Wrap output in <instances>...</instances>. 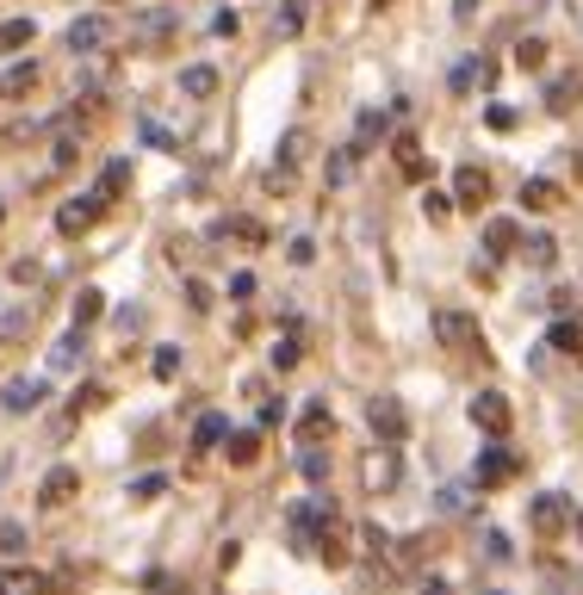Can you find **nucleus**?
Segmentation results:
<instances>
[{
  "mask_svg": "<svg viewBox=\"0 0 583 595\" xmlns=\"http://www.w3.org/2000/svg\"><path fill=\"white\" fill-rule=\"evenodd\" d=\"M367 423H372V435H379L385 447H397L409 435V416H404V404H397L391 391H379V397L367 404Z\"/></svg>",
  "mask_w": 583,
  "mask_h": 595,
  "instance_id": "1",
  "label": "nucleus"
},
{
  "mask_svg": "<svg viewBox=\"0 0 583 595\" xmlns=\"http://www.w3.org/2000/svg\"><path fill=\"white\" fill-rule=\"evenodd\" d=\"M472 423L485 428V435H497V441H503L509 423H515V409H509L503 391H478V397H472Z\"/></svg>",
  "mask_w": 583,
  "mask_h": 595,
  "instance_id": "2",
  "label": "nucleus"
},
{
  "mask_svg": "<svg viewBox=\"0 0 583 595\" xmlns=\"http://www.w3.org/2000/svg\"><path fill=\"white\" fill-rule=\"evenodd\" d=\"M330 497H317V502H298V509H291V539H298V546H317V539H323V527H330Z\"/></svg>",
  "mask_w": 583,
  "mask_h": 595,
  "instance_id": "3",
  "label": "nucleus"
},
{
  "mask_svg": "<svg viewBox=\"0 0 583 595\" xmlns=\"http://www.w3.org/2000/svg\"><path fill=\"white\" fill-rule=\"evenodd\" d=\"M435 335H441L448 347H485L478 317H466V310H435Z\"/></svg>",
  "mask_w": 583,
  "mask_h": 595,
  "instance_id": "4",
  "label": "nucleus"
},
{
  "mask_svg": "<svg viewBox=\"0 0 583 595\" xmlns=\"http://www.w3.org/2000/svg\"><path fill=\"white\" fill-rule=\"evenodd\" d=\"M527 521H534V534H559L564 521H578V509H571V497H559V490H546V497H534Z\"/></svg>",
  "mask_w": 583,
  "mask_h": 595,
  "instance_id": "5",
  "label": "nucleus"
},
{
  "mask_svg": "<svg viewBox=\"0 0 583 595\" xmlns=\"http://www.w3.org/2000/svg\"><path fill=\"white\" fill-rule=\"evenodd\" d=\"M99 212H106V199H99V192H81V199H69V205L57 212V230H62V236L94 230V217H99Z\"/></svg>",
  "mask_w": 583,
  "mask_h": 595,
  "instance_id": "6",
  "label": "nucleus"
},
{
  "mask_svg": "<svg viewBox=\"0 0 583 595\" xmlns=\"http://www.w3.org/2000/svg\"><path fill=\"white\" fill-rule=\"evenodd\" d=\"M472 478H478V490H497V484H509V478H515V453H509V447H485Z\"/></svg>",
  "mask_w": 583,
  "mask_h": 595,
  "instance_id": "7",
  "label": "nucleus"
},
{
  "mask_svg": "<svg viewBox=\"0 0 583 595\" xmlns=\"http://www.w3.org/2000/svg\"><path fill=\"white\" fill-rule=\"evenodd\" d=\"M38 404H44V379H13L0 391V409H7V416H32Z\"/></svg>",
  "mask_w": 583,
  "mask_h": 595,
  "instance_id": "8",
  "label": "nucleus"
},
{
  "mask_svg": "<svg viewBox=\"0 0 583 595\" xmlns=\"http://www.w3.org/2000/svg\"><path fill=\"white\" fill-rule=\"evenodd\" d=\"M106 38H112V25L99 20V13H87V20L69 25V50H75V57H94V50H99Z\"/></svg>",
  "mask_w": 583,
  "mask_h": 595,
  "instance_id": "9",
  "label": "nucleus"
},
{
  "mask_svg": "<svg viewBox=\"0 0 583 595\" xmlns=\"http://www.w3.org/2000/svg\"><path fill=\"white\" fill-rule=\"evenodd\" d=\"M75 490H81V472H75V465H57V472L38 484V502H44V509H62Z\"/></svg>",
  "mask_w": 583,
  "mask_h": 595,
  "instance_id": "10",
  "label": "nucleus"
},
{
  "mask_svg": "<svg viewBox=\"0 0 583 595\" xmlns=\"http://www.w3.org/2000/svg\"><path fill=\"white\" fill-rule=\"evenodd\" d=\"M0 595H50V576L25 571V564H7V571H0Z\"/></svg>",
  "mask_w": 583,
  "mask_h": 595,
  "instance_id": "11",
  "label": "nucleus"
},
{
  "mask_svg": "<svg viewBox=\"0 0 583 595\" xmlns=\"http://www.w3.org/2000/svg\"><path fill=\"white\" fill-rule=\"evenodd\" d=\"M180 94H187V99H212V94H217V69H212V62L180 69Z\"/></svg>",
  "mask_w": 583,
  "mask_h": 595,
  "instance_id": "12",
  "label": "nucleus"
},
{
  "mask_svg": "<svg viewBox=\"0 0 583 595\" xmlns=\"http://www.w3.org/2000/svg\"><path fill=\"white\" fill-rule=\"evenodd\" d=\"M99 310H106V291L81 286V298H75V310H69V317H75V329H81V335H87V329L99 323Z\"/></svg>",
  "mask_w": 583,
  "mask_h": 595,
  "instance_id": "13",
  "label": "nucleus"
},
{
  "mask_svg": "<svg viewBox=\"0 0 583 595\" xmlns=\"http://www.w3.org/2000/svg\"><path fill=\"white\" fill-rule=\"evenodd\" d=\"M453 192H460V205H485V192H490L485 168H460V180H453Z\"/></svg>",
  "mask_w": 583,
  "mask_h": 595,
  "instance_id": "14",
  "label": "nucleus"
},
{
  "mask_svg": "<svg viewBox=\"0 0 583 595\" xmlns=\"http://www.w3.org/2000/svg\"><path fill=\"white\" fill-rule=\"evenodd\" d=\"M552 347L559 354H583V317H559L552 323Z\"/></svg>",
  "mask_w": 583,
  "mask_h": 595,
  "instance_id": "15",
  "label": "nucleus"
},
{
  "mask_svg": "<svg viewBox=\"0 0 583 595\" xmlns=\"http://www.w3.org/2000/svg\"><path fill=\"white\" fill-rule=\"evenodd\" d=\"M32 87H38V62H20V69H7V75H0V94H7V99L32 94Z\"/></svg>",
  "mask_w": 583,
  "mask_h": 595,
  "instance_id": "16",
  "label": "nucleus"
},
{
  "mask_svg": "<svg viewBox=\"0 0 583 595\" xmlns=\"http://www.w3.org/2000/svg\"><path fill=\"white\" fill-rule=\"evenodd\" d=\"M522 205H527V212H552V205H559V187H552V180H527Z\"/></svg>",
  "mask_w": 583,
  "mask_h": 595,
  "instance_id": "17",
  "label": "nucleus"
},
{
  "mask_svg": "<svg viewBox=\"0 0 583 595\" xmlns=\"http://www.w3.org/2000/svg\"><path fill=\"white\" fill-rule=\"evenodd\" d=\"M124 180H131V162H106V174H99V199H106V205H112L118 192H124Z\"/></svg>",
  "mask_w": 583,
  "mask_h": 595,
  "instance_id": "18",
  "label": "nucleus"
},
{
  "mask_svg": "<svg viewBox=\"0 0 583 595\" xmlns=\"http://www.w3.org/2000/svg\"><path fill=\"white\" fill-rule=\"evenodd\" d=\"M485 249L490 254H509V249H515V224H509V217H490V224H485Z\"/></svg>",
  "mask_w": 583,
  "mask_h": 595,
  "instance_id": "19",
  "label": "nucleus"
},
{
  "mask_svg": "<svg viewBox=\"0 0 583 595\" xmlns=\"http://www.w3.org/2000/svg\"><path fill=\"white\" fill-rule=\"evenodd\" d=\"M522 254H527V267H552V261H559V242H552V236H527Z\"/></svg>",
  "mask_w": 583,
  "mask_h": 595,
  "instance_id": "20",
  "label": "nucleus"
},
{
  "mask_svg": "<svg viewBox=\"0 0 583 595\" xmlns=\"http://www.w3.org/2000/svg\"><path fill=\"white\" fill-rule=\"evenodd\" d=\"M75 360H81V329H69V335H62V342L50 347V366H57V372H69Z\"/></svg>",
  "mask_w": 583,
  "mask_h": 595,
  "instance_id": "21",
  "label": "nucleus"
},
{
  "mask_svg": "<svg viewBox=\"0 0 583 595\" xmlns=\"http://www.w3.org/2000/svg\"><path fill=\"white\" fill-rule=\"evenodd\" d=\"M224 435H230V423H224V416L212 409V416H199V428H193V447H217Z\"/></svg>",
  "mask_w": 583,
  "mask_h": 595,
  "instance_id": "22",
  "label": "nucleus"
},
{
  "mask_svg": "<svg viewBox=\"0 0 583 595\" xmlns=\"http://www.w3.org/2000/svg\"><path fill=\"white\" fill-rule=\"evenodd\" d=\"M323 428H330V404H311L305 416H298V441H317Z\"/></svg>",
  "mask_w": 583,
  "mask_h": 595,
  "instance_id": "23",
  "label": "nucleus"
},
{
  "mask_svg": "<svg viewBox=\"0 0 583 595\" xmlns=\"http://www.w3.org/2000/svg\"><path fill=\"white\" fill-rule=\"evenodd\" d=\"M0 44H7V50L32 44V20H7V25H0Z\"/></svg>",
  "mask_w": 583,
  "mask_h": 595,
  "instance_id": "24",
  "label": "nucleus"
},
{
  "mask_svg": "<svg viewBox=\"0 0 583 595\" xmlns=\"http://www.w3.org/2000/svg\"><path fill=\"white\" fill-rule=\"evenodd\" d=\"M162 490H168V478H162V472H150V478H136V484H131V497H136V502H156Z\"/></svg>",
  "mask_w": 583,
  "mask_h": 595,
  "instance_id": "25",
  "label": "nucleus"
},
{
  "mask_svg": "<svg viewBox=\"0 0 583 595\" xmlns=\"http://www.w3.org/2000/svg\"><path fill=\"white\" fill-rule=\"evenodd\" d=\"M515 62H522V69H540V62H546V44L540 38H522V44H515Z\"/></svg>",
  "mask_w": 583,
  "mask_h": 595,
  "instance_id": "26",
  "label": "nucleus"
},
{
  "mask_svg": "<svg viewBox=\"0 0 583 595\" xmlns=\"http://www.w3.org/2000/svg\"><path fill=\"white\" fill-rule=\"evenodd\" d=\"M168 25H175L168 13H150V20L136 25V38H143V44H156V38H168Z\"/></svg>",
  "mask_w": 583,
  "mask_h": 595,
  "instance_id": "27",
  "label": "nucleus"
},
{
  "mask_svg": "<svg viewBox=\"0 0 583 595\" xmlns=\"http://www.w3.org/2000/svg\"><path fill=\"white\" fill-rule=\"evenodd\" d=\"M397 168H404L409 180H423V155H416V143H409V136L397 143Z\"/></svg>",
  "mask_w": 583,
  "mask_h": 595,
  "instance_id": "28",
  "label": "nucleus"
},
{
  "mask_svg": "<svg viewBox=\"0 0 583 595\" xmlns=\"http://www.w3.org/2000/svg\"><path fill=\"white\" fill-rule=\"evenodd\" d=\"M254 453H261V441H254V435H236V441H230V460L236 465H254Z\"/></svg>",
  "mask_w": 583,
  "mask_h": 595,
  "instance_id": "29",
  "label": "nucleus"
},
{
  "mask_svg": "<svg viewBox=\"0 0 583 595\" xmlns=\"http://www.w3.org/2000/svg\"><path fill=\"white\" fill-rule=\"evenodd\" d=\"M466 502H472V490H466V484H448V490H441V509H448V515H460Z\"/></svg>",
  "mask_w": 583,
  "mask_h": 595,
  "instance_id": "30",
  "label": "nucleus"
},
{
  "mask_svg": "<svg viewBox=\"0 0 583 595\" xmlns=\"http://www.w3.org/2000/svg\"><path fill=\"white\" fill-rule=\"evenodd\" d=\"M273 366H279V372H286V366H298V335H286V342L273 347Z\"/></svg>",
  "mask_w": 583,
  "mask_h": 595,
  "instance_id": "31",
  "label": "nucleus"
},
{
  "mask_svg": "<svg viewBox=\"0 0 583 595\" xmlns=\"http://www.w3.org/2000/svg\"><path fill=\"white\" fill-rule=\"evenodd\" d=\"M298 465H305V478H311V484H323V478H330V460H323V453H305Z\"/></svg>",
  "mask_w": 583,
  "mask_h": 595,
  "instance_id": "32",
  "label": "nucleus"
},
{
  "mask_svg": "<svg viewBox=\"0 0 583 595\" xmlns=\"http://www.w3.org/2000/svg\"><path fill=\"white\" fill-rule=\"evenodd\" d=\"M298 155H305V131H286V143H279V162H286V168H291Z\"/></svg>",
  "mask_w": 583,
  "mask_h": 595,
  "instance_id": "33",
  "label": "nucleus"
},
{
  "mask_svg": "<svg viewBox=\"0 0 583 595\" xmlns=\"http://www.w3.org/2000/svg\"><path fill=\"white\" fill-rule=\"evenodd\" d=\"M423 212L435 217V224H441V217L453 212V199H448V192H428V199H423Z\"/></svg>",
  "mask_w": 583,
  "mask_h": 595,
  "instance_id": "34",
  "label": "nucleus"
},
{
  "mask_svg": "<svg viewBox=\"0 0 583 595\" xmlns=\"http://www.w3.org/2000/svg\"><path fill=\"white\" fill-rule=\"evenodd\" d=\"M175 372H180V354H175V347H162V354H156V379H175Z\"/></svg>",
  "mask_w": 583,
  "mask_h": 595,
  "instance_id": "35",
  "label": "nucleus"
},
{
  "mask_svg": "<svg viewBox=\"0 0 583 595\" xmlns=\"http://www.w3.org/2000/svg\"><path fill=\"white\" fill-rule=\"evenodd\" d=\"M143 136H150V143H156V150H175V136H168V131H162V124H156V118H143Z\"/></svg>",
  "mask_w": 583,
  "mask_h": 595,
  "instance_id": "36",
  "label": "nucleus"
},
{
  "mask_svg": "<svg viewBox=\"0 0 583 595\" xmlns=\"http://www.w3.org/2000/svg\"><path fill=\"white\" fill-rule=\"evenodd\" d=\"M187 305H193V310H212V291L199 286V279H187Z\"/></svg>",
  "mask_w": 583,
  "mask_h": 595,
  "instance_id": "37",
  "label": "nucleus"
},
{
  "mask_svg": "<svg viewBox=\"0 0 583 595\" xmlns=\"http://www.w3.org/2000/svg\"><path fill=\"white\" fill-rule=\"evenodd\" d=\"M0 546H7V552H20V546H25V527H13V521H7V527H0Z\"/></svg>",
  "mask_w": 583,
  "mask_h": 595,
  "instance_id": "38",
  "label": "nucleus"
},
{
  "mask_svg": "<svg viewBox=\"0 0 583 595\" xmlns=\"http://www.w3.org/2000/svg\"><path fill=\"white\" fill-rule=\"evenodd\" d=\"M423 595H453V590L441 583V576H435V583H423Z\"/></svg>",
  "mask_w": 583,
  "mask_h": 595,
  "instance_id": "39",
  "label": "nucleus"
},
{
  "mask_svg": "<svg viewBox=\"0 0 583 595\" xmlns=\"http://www.w3.org/2000/svg\"><path fill=\"white\" fill-rule=\"evenodd\" d=\"M472 7H478V0H453V13H460V20H472Z\"/></svg>",
  "mask_w": 583,
  "mask_h": 595,
  "instance_id": "40",
  "label": "nucleus"
},
{
  "mask_svg": "<svg viewBox=\"0 0 583 595\" xmlns=\"http://www.w3.org/2000/svg\"><path fill=\"white\" fill-rule=\"evenodd\" d=\"M578 539H583V509H578Z\"/></svg>",
  "mask_w": 583,
  "mask_h": 595,
  "instance_id": "41",
  "label": "nucleus"
},
{
  "mask_svg": "<svg viewBox=\"0 0 583 595\" xmlns=\"http://www.w3.org/2000/svg\"><path fill=\"white\" fill-rule=\"evenodd\" d=\"M490 595H503V590H490Z\"/></svg>",
  "mask_w": 583,
  "mask_h": 595,
  "instance_id": "42",
  "label": "nucleus"
}]
</instances>
